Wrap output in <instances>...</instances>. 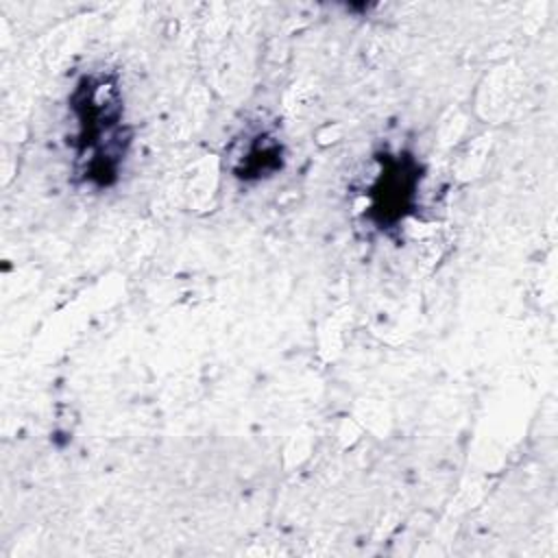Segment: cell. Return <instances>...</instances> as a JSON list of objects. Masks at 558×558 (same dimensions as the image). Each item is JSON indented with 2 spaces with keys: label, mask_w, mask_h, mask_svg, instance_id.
Instances as JSON below:
<instances>
[{
  "label": "cell",
  "mask_w": 558,
  "mask_h": 558,
  "mask_svg": "<svg viewBox=\"0 0 558 558\" xmlns=\"http://www.w3.org/2000/svg\"><path fill=\"white\" fill-rule=\"evenodd\" d=\"M377 174L366 190V220L379 231L399 229L418 207L423 166L408 150H384L375 157Z\"/></svg>",
  "instance_id": "2"
},
{
  "label": "cell",
  "mask_w": 558,
  "mask_h": 558,
  "mask_svg": "<svg viewBox=\"0 0 558 558\" xmlns=\"http://www.w3.org/2000/svg\"><path fill=\"white\" fill-rule=\"evenodd\" d=\"M238 157L240 159L233 166V177L242 181H257V179L270 177L281 168L283 148L275 135L262 131L248 137V142L244 144Z\"/></svg>",
  "instance_id": "3"
},
{
  "label": "cell",
  "mask_w": 558,
  "mask_h": 558,
  "mask_svg": "<svg viewBox=\"0 0 558 558\" xmlns=\"http://www.w3.org/2000/svg\"><path fill=\"white\" fill-rule=\"evenodd\" d=\"M68 109L74 120V181L92 190L116 185L133 142L118 74L105 70L83 74L68 96Z\"/></svg>",
  "instance_id": "1"
}]
</instances>
